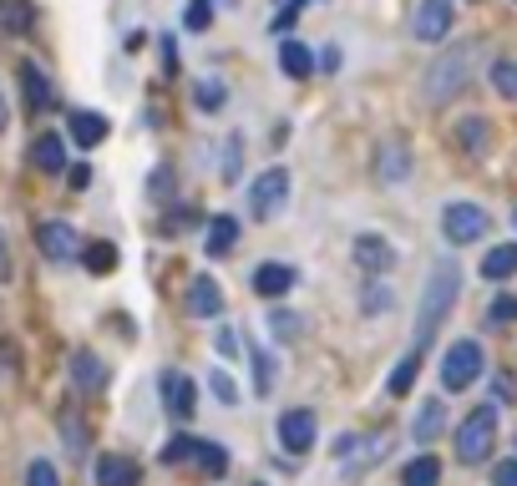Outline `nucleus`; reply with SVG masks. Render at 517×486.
Instances as JSON below:
<instances>
[{"label": "nucleus", "instance_id": "nucleus-33", "mask_svg": "<svg viewBox=\"0 0 517 486\" xmlns=\"http://www.w3.org/2000/svg\"><path fill=\"white\" fill-rule=\"evenodd\" d=\"M193 102H198L203 112H218V107H224V87H218V81H198Z\"/></svg>", "mask_w": 517, "mask_h": 486}, {"label": "nucleus", "instance_id": "nucleus-4", "mask_svg": "<svg viewBox=\"0 0 517 486\" xmlns=\"http://www.w3.org/2000/svg\"><path fill=\"white\" fill-rule=\"evenodd\" d=\"M482 375V345L477 340H457L441 355V390H467Z\"/></svg>", "mask_w": 517, "mask_h": 486}, {"label": "nucleus", "instance_id": "nucleus-32", "mask_svg": "<svg viewBox=\"0 0 517 486\" xmlns=\"http://www.w3.org/2000/svg\"><path fill=\"white\" fill-rule=\"evenodd\" d=\"M208 21H213V0H188L183 26H188V31H208Z\"/></svg>", "mask_w": 517, "mask_h": 486}, {"label": "nucleus", "instance_id": "nucleus-11", "mask_svg": "<svg viewBox=\"0 0 517 486\" xmlns=\"http://www.w3.org/2000/svg\"><path fill=\"white\" fill-rule=\"evenodd\" d=\"M406 173H411V147L401 137H386L381 152H376V178L381 183H401Z\"/></svg>", "mask_w": 517, "mask_h": 486}, {"label": "nucleus", "instance_id": "nucleus-36", "mask_svg": "<svg viewBox=\"0 0 517 486\" xmlns=\"http://www.w3.org/2000/svg\"><path fill=\"white\" fill-rule=\"evenodd\" d=\"M193 451H198V441H193V436H173V441L163 446V461L173 466V461H188Z\"/></svg>", "mask_w": 517, "mask_h": 486}, {"label": "nucleus", "instance_id": "nucleus-37", "mask_svg": "<svg viewBox=\"0 0 517 486\" xmlns=\"http://www.w3.org/2000/svg\"><path fill=\"white\" fill-rule=\"evenodd\" d=\"M254 385H259V390L274 385V360H269L264 350H254Z\"/></svg>", "mask_w": 517, "mask_h": 486}, {"label": "nucleus", "instance_id": "nucleus-43", "mask_svg": "<svg viewBox=\"0 0 517 486\" xmlns=\"http://www.w3.org/2000/svg\"><path fill=\"white\" fill-rule=\"evenodd\" d=\"M386 304H391V294H386V289H371V299H365V309H371V314H381Z\"/></svg>", "mask_w": 517, "mask_h": 486}, {"label": "nucleus", "instance_id": "nucleus-8", "mask_svg": "<svg viewBox=\"0 0 517 486\" xmlns=\"http://www.w3.org/2000/svg\"><path fill=\"white\" fill-rule=\"evenodd\" d=\"M36 243H41V254L56 259V264H71V259H82V238L71 223H41L36 228Z\"/></svg>", "mask_w": 517, "mask_h": 486}, {"label": "nucleus", "instance_id": "nucleus-3", "mask_svg": "<svg viewBox=\"0 0 517 486\" xmlns=\"http://www.w3.org/2000/svg\"><path fill=\"white\" fill-rule=\"evenodd\" d=\"M492 446H497V405H477V411L457 426V461L477 466V461L492 456Z\"/></svg>", "mask_w": 517, "mask_h": 486}, {"label": "nucleus", "instance_id": "nucleus-12", "mask_svg": "<svg viewBox=\"0 0 517 486\" xmlns=\"http://www.w3.org/2000/svg\"><path fill=\"white\" fill-rule=\"evenodd\" d=\"M163 400H168V411H173L178 421H188V416H193V405H198V390H193V380H188V375L168 370V375H163Z\"/></svg>", "mask_w": 517, "mask_h": 486}, {"label": "nucleus", "instance_id": "nucleus-23", "mask_svg": "<svg viewBox=\"0 0 517 486\" xmlns=\"http://www.w3.org/2000/svg\"><path fill=\"white\" fill-rule=\"evenodd\" d=\"M21 81H26L31 107H51V81H46V71H41L36 61H21Z\"/></svg>", "mask_w": 517, "mask_h": 486}, {"label": "nucleus", "instance_id": "nucleus-46", "mask_svg": "<svg viewBox=\"0 0 517 486\" xmlns=\"http://www.w3.org/2000/svg\"><path fill=\"white\" fill-rule=\"evenodd\" d=\"M224 6H234V0H224Z\"/></svg>", "mask_w": 517, "mask_h": 486}, {"label": "nucleus", "instance_id": "nucleus-10", "mask_svg": "<svg viewBox=\"0 0 517 486\" xmlns=\"http://www.w3.org/2000/svg\"><path fill=\"white\" fill-rule=\"evenodd\" d=\"M355 264H360L365 274H386V269L396 264V249H391L381 233H360V238H355Z\"/></svg>", "mask_w": 517, "mask_h": 486}, {"label": "nucleus", "instance_id": "nucleus-15", "mask_svg": "<svg viewBox=\"0 0 517 486\" xmlns=\"http://www.w3.org/2000/svg\"><path fill=\"white\" fill-rule=\"evenodd\" d=\"M289 289H294V269H289V264H259V269H254V294L284 299Z\"/></svg>", "mask_w": 517, "mask_h": 486}, {"label": "nucleus", "instance_id": "nucleus-2", "mask_svg": "<svg viewBox=\"0 0 517 486\" xmlns=\"http://www.w3.org/2000/svg\"><path fill=\"white\" fill-rule=\"evenodd\" d=\"M477 56H482V46L477 41H462V46H452L441 61H431V71H426V102H452L467 81H472V66H477Z\"/></svg>", "mask_w": 517, "mask_h": 486}, {"label": "nucleus", "instance_id": "nucleus-31", "mask_svg": "<svg viewBox=\"0 0 517 486\" xmlns=\"http://www.w3.org/2000/svg\"><path fill=\"white\" fill-rule=\"evenodd\" d=\"M269 335H274V340H294V335H300V319H294L289 309H274V314H269Z\"/></svg>", "mask_w": 517, "mask_h": 486}, {"label": "nucleus", "instance_id": "nucleus-29", "mask_svg": "<svg viewBox=\"0 0 517 486\" xmlns=\"http://www.w3.org/2000/svg\"><path fill=\"white\" fill-rule=\"evenodd\" d=\"M492 87H497V97L517 102V61H492Z\"/></svg>", "mask_w": 517, "mask_h": 486}, {"label": "nucleus", "instance_id": "nucleus-27", "mask_svg": "<svg viewBox=\"0 0 517 486\" xmlns=\"http://www.w3.org/2000/svg\"><path fill=\"white\" fill-rule=\"evenodd\" d=\"M457 142L477 157V152H487V122L482 117H462V127H457Z\"/></svg>", "mask_w": 517, "mask_h": 486}, {"label": "nucleus", "instance_id": "nucleus-40", "mask_svg": "<svg viewBox=\"0 0 517 486\" xmlns=\"http://www.w3.org/2000/svg\"><path fill=\"white\" fill-rule=\"evenodd\" d=\"M61 431H66V441H71V451H77V456L87 451V431L77 426V416H61Z\"/></svg>", "mask_w": 517, "mask_h": 486}, {"label": "nucleus", "instance_id": "nucleus-7", "mask_svg": "<svg viewBox=\"0 0 517 486\" xmlns=\"http://www.w3.org/2000/svg\"><path fill=\"white\" fill-rule=\"evenodd\" d=\"M452 0H421L416 6V21H411V31H416V41H426V46H441L447 41V31H452Z\"/></svg>", "mask_w": 517, "mask_h": 486}, {"label": "nucleus", "instance_id": "nucleus-22", "mask_svg": "<svg viewBox=\"0 0 517 486\" xmlns=\"http://www.w3.org/2000/svg\"><path fill=\"white\" fill-rule=\"evenodd\" d=\"M71 137H77L82 147H97L107 137V117L102 112H77V117H71Z\"/></svg>", "mask_w": 517, "mask_h": 486}, {"label": "nucleus", "instance_id": "nucleus-34", "mask_svg": "<svg viewBox=\"0 0 517 486\" xmlns=\"http://www.w3.org/2000/svg\"><path fill=\"white\" fill-rule=\"evenodd\" d=\"M208 390H213L218 400H224V405H239V385H234L224 370H213V375H208Z\"/></svg>", "mask_w": 517, "mask_h": 486}, {"label": "nucleus", "instance_id": "nucleus-44", "mask_svg": "<svg viewBox=\"0 0 517 486\" xmlns=\"http://www.w3.org/2000/svg\"><path fill=\"white\" fill-rule=\"evenodd\" d=\"M11 274V249H6V233H0V279Z\"/></svg>", "mask_w": 517, "mask_h": 486}, {"label": "nucleus", "instance_id": "nucleus-17", "mask_svg": "<svg viewBox=\"0 0 517 486\" xmlns=\"http://www.w3.org/2000/svg\"><path fill=\"white\" fill-rule=\"evenodd\" d=\"M279 66H284V76H289V81H310L315 56L305 51V41H279Z\"/></svg>", "mask_w": 517, "mask_h": 486}, {"label": "nucleus", "instance_id": "nucleus-30", "mask_svg": "<svg viewBox=\"0 0 517 486\" xmlns=\"http://www.w3.org/2000/svg\"><path fill=\"white\" fill-rule=\"evenodd\" d=\"M0 26H6V31H26L31 26V6H26V0H0Z\"/></svg>", "mask_w": 517, "mask_h": 486}, {"label": "nucleus", "instance_id": "nucleus-16", "mask_svg": "<svg viewBox=\"0 0 517 486\" xmlns=\"http://www.w3.org/2000/svg\"><path fill=\"white\" fill-rule=\"evenodd\" d=\"M239 243V218H229V213H218L213 223H208V233H203V249L213 254V259H224L229 249Z\"/></svg>", "mask_w": 517, "mask_h": 486}, {"label": "nucleus", "instance_id": "nucleus-25", "mask_svg": "<svg viewBox=\"0 0 517 486\" xmlns=\"http://www.w3.org/2000/svg\"><path fill=\"white\" fill-rule=\"evenodd\" d=\"M416 365H421V350L411 345V355H401V365L391 370V380H386V390H391V395H406V390L416 385Z\"/></svg>", "mask_w": 517, "mask_h": 486}, {"label": "nucleus", "instance_id": "nucleus-9", "mask_svg": "<svg viewBox=\"0 0 517 486\" xmlns=\"http://www.w3.org/2000/svg\"><path fill=\"white\" fill-rule=\"evenodd\" d=\"M315 411H284L279 416V441H284V451H294V456H305L310 446H315Z\"/></svg>", "mask_w": 517, "mask_h": 486}, {"label": "nucleus", "instance_id": "nucleus-28", "mask_svg": "<svg viewBox=\"0 0 517 486\" xmlns=\"http://www.w3.org/2000/svg\"><path fill=\"white\" fill-rule=\"evenodd\" d=\"M193 456H198V466H203L208 476H224V471H229V456H224V446H218V441H198Z\"/></svg>", "mask_w": 517, "mask_h": 486}, {"label": "nucleus", "instance_id": "nucleus-39", "mask_svg": "<svg viewBox=\"0 0 517 486\" xmlns=\"http://www.w3.org/2000/svg\"><path fill=\"white\" fill-rule=\"evenodd\" d=\"M239 147H244L239 137L224 142V178H229V183H239Z\"/></svg>", "mask_w": 517, "mask_h": 486}, {"label": "nucleus", "instance_id": "nucleus-38", "mask_svg": "<svg viewBox=\"0 0 517 486\" xmlns=\"http://www.w3.org/2000/svg\"><path fill=\"white\" fill-rule=\"evenodd\" d=\"M487 319H492V324H512V319H517V299H507V294H502V299H492Z\"/></svg>", "mask_w": 517, "mask_h": 486}, {"label": "nucleus", "instance_id": "nucleus-35", "mask_svg": "<svg viewBox=\"0 0 517 486\" xmlns=\"http://www.w3.org/2000/svg\"><path fill=\"white\" fill-rule=\"evenodd\" d=\"M26 486H61V476H56L51 461H31L26 466Z\"/></svg>", "mask_w": 517, "mask_h": 486}, {"label": "nucleus", "instance_id": "nucleus-18", "mask_svg": "<svg viewBox=\"0 0 517 486\" xmlns=\"http://www.w3.org/2000/svg\"><path fill=\"white\" fill-rule=\"evenodd\" d=\"M512 274H517V243H497V249H487V259H482V279L502 284V279H512Z\"/></svg>", "mask_w": 517, "mask_h": 486}, {"label": "nucleus", "instance_id": "nucleus-21", "mask_svg": "<svg viewBox=\"0 0 517 486\" xmlns=\"http://www.w3.org/2000/svg\"><path fill=\"white\" fill-rule=\"evenodd\" d=\"M441 426H447V405H441V400H426L421 416H416V426H411V436H416V441H436Z\"/></svg>", "mask_w": 517, "mask_h": 486}, {"label": "nucleus", "instance_id": "nucleus-14", "mask_svg": "<svg viewBox=\"0 0 517 486\" xmlns=\"http://www.w3.org/2000/svg\"><path fill=\"white\" fill-rule=\"evenodd\" d=\"M71 385H77V390H102L107 385V365L92 355V350H77V355H71Z\"/></svg>", "mask_w": 517, "mask_h": 486}, {"label": "nucleus", "instance_id": "nucleus-42", "mask_svg": "<svg viewBox=\"0 0 517 486\" xmlns=\"http://www.w3.org/2000/svg\"><path fill=\"white\" fill-rule=\"evenodd\" d=\"M66 183H71V188H77V193H82V188L92 183V168H87V162H77V168H71V173H66Z\"/></svg>", "mask_w": 517, "mask_h": 486}, {"label": "nucleus", "instance_id": "nucleus-13", "mask_svg": "<svg viewBox=\"0 0 517 486\" xmlns=\"http://www.w3.org/2000/svg\"><path fill=\"white\" fill-rule=\"evenodd\" d=\"M218 309H224V289H218V279L198 274V279L188 284V314H198V319H213Z\"/></svg>", "mask_w": 517, "mask_h": 486}, {"label": "nucleus", "instance_id": "nucleus-24", "mask_svg": "<svg viewBox=\"0 0 517 486\" xmlns=\"http://www.w3.org/2000/svg\"><path fill=\"white\" fill-rule=\"evenodd\" d=\"M82 264L92 269V274H112L117 269V249H112V243H82Z\"/></svg>", "mask_w": 517, "mask_h": 486}, {"label": "nucleus", "instance_id": "nucleus-1", "mask_svg": "<svg viewBox=\"0 0 517 486\" xmlns=\"http://www.w3.org/2000/svg\"><path fill=\"white\" fill-rule=\"evenodd\" d=\"M457 289H462V274H457V264H436V269H431V279H426V294H421V314H416V350H426V345H431L436 324L447 319V309L457 304Z\"/></svg>", "mask_w": 517, "mask_h": 486}, {"label": "nucleus", "instance_id": "nucleus-20", "mask_svg": "<svg viewBox=\"0 0 517 486\" xmlns=\"http://www.w3.org/2000/svg\"><path fill=\"white\" fill-rule=\"evenodd\" d=\"M97 486H137V466L122 456H102L97 461Z\"/></svg>", "mask_w": 517, "mask_h": 486}, {"label": "nucleus", "instance_id": "nucleus-26", "mask_svg": "<svg viewBox=\"0 0 517 486\" xmlns=\"http://www.w3.org/2000/svg\"><path fill=\"white\" fill-rule=\"evenodd\" d=\"M401 481H406V486H436V481H441V461H436V456H416Z\"/></svg>", "mask_w": 517, "mask_h": 486}, {"label": "nucleus", "instance_id": "nucleus-19", "mask_svg": "<svg viewBox=\"0 0 517 486\" xmlns=\"http://www.w3.org/2000/svg\"><path fill=\"white\" fill-rule=\"evenodd\" d=\"M31 162H36L41 173H61V168H66V147H61V137H56V132H41L36 147H31Z\"/></svg>", "mask_w": 517, "mask_h": 486}, {"label": "nucleus", "instance_id": "nucleus-6", "mask_svg": "<svg viewBox=\"0 0 517 486\" xmlns=\"http://www.w3.org/2000/svg\"><path fill=\"white\" fill-rule=\"evenodd\" d=\"M284 203H289V173H284V168L259 173L254 188H249V213H254V218H274Z\"/></svg>", "mask_w": 517, "mask_h": 486}, {"label": "nucleus", "instance_id": "nucleus-41", "mask_svg": "<svg viewBox=\"0 0 517 486\" xmlns=\"http://www.w3.org/2000/svg\"><path fill=\"white\" fill-rule=\"evenodd\" d=\"M492 486H517V456H512V461H497V471H492Z\"/></svg>", "mask_w": 517, "mask_h": 486}, {"label": "nucleus", "instance_id": "nucleus-45", "mask_svg": "<svg viewBox=\"0 0 517 486\" xmlns=\"http://www.w3.org/2000/svg\"><path fill=\"white\" fill-rule=\"evenodd\" d=\"M11 127V107H6V92H0V132Z\"/></svg>", "mask_w": 517, "mask_h": 486}, {"label": "nucleus", "instance_id": "nucleus-5", "mask_svg": "<svg viewBox=\"0 0 517 486\" xmlns=\"http://www.w3.org/2000/svg\"><path fill=\"white\" fill-rule=\"evenodd\" d=\"M487 228H492V218L477 203H447V213H441L447 243H477V238H487Z\"/></svg>", "mask_w": 517, "mask_h": 486}]
</instances>
